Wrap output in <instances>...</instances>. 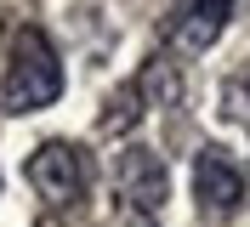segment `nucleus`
I'll use <instances>...</instances> for the list:
<instances>
[{"label":"nucleus","instance_id":"7ed1b4c3","mask_svg":"<svg viewBox=\"0 0 250 227\" xmlns=\"http://www.w3.org/2000/svg\"><path fill=\"white\" fill-rule=\"evenodd\" d=\"M233 17V0H171V17H165V34H171L176 51H210Z\"/></svg>","mask_w":250,"mask_h":227},{"label":"nucleus","instance_id":"0eeeda50","mask_svg":"<svg viewBox=\"0 0 250 227\" xmlns=\"http://www.w3.org/2000/svg\"><path fill=\"white\" fill-rule=\"evenodd\" d=\"M222 120H233L239 131H250V68L222 85Z\"/></svg>","mask_w":250,"mask_h":227},{"label":"nucleus","instance_id":"423d86ee","mask_svg":"<svg viewBox=\"0 0 250 227\" xmlns=\"http://www.w3.org/2000/svg\"><path fill=\"white\" fill-rule=\"evenodd\" d=\"M137 120H142V91H137V85H125L120 97L108 103V114H103V131H108V136H120V131H131Z\"/></svg>","mask_w":250,"mask_h":227},{"label":"nucleus","instance_id":"39448f33","mask_svg":"<svg viewBox=\"0 0 250 227\" xmlns=\"http://www.w3.org/2000/svg\"><path fill=\"white\" fill-rule=\"evenodd\" d=\"M193 199L210 216H233L245 205V170L228 159V148H199V159H193Z\"/></svg>","mask_w":250,"mask_h":227},{"label":"nucleus","instance_id":"6e6552de","mask_svg":"<svg viewBox=\"0 0 250 227\" xmlns=\"http://www.w3.org/2000/svg\"><path fill=\"white\" fill-rule=\"evenodd\" d=\"M137 227H148V222H137Z\"/></svg>","mask_w":250,"mask_h":227},{"label":"nucleus","instance_id":"20e7f679","mask_svg":"<svg viewBox=\"0 0 250 227\" xmlns=\"http://www.w3.org/2000/svg\"><path fill=\"white\" fill-rule=\"evenodd\" d=\"M114 182H120V199L142 216H154L165 205V193H171V170H165V159L154 148H125L120 165H114Z\"/></svg>","mask_w":250,"mask_h":227},{"label":"nucleus","instance_id":"f257e3e1","mask_svg":"<svg viewBox=\"0 0 250 227\" xmlns=\"http://www.w3.org/2000/svg\"><path fill=\"white\" fill-rule=\"evenodd\" d=\"M62 97V62L40 29L12 34V57H6V80H0V108L6 114H34Z\"/></svg>","mask_w":250,"mask_h":227},{"label":"nucleus","instance_id":"f03ea898","mask_svg":"<svg viewBox=\"0 0 250 227\" xmlns=\"http://www.w3.org/2000/svg\"><path fill=\"white\" fill-rule=\"evenodd\" d=\"M29 182H34V193L46 205H74L91 187V159L74 142H40L34 159H29Z\"/></svg>","mask_w":250,"mask_h":227}]
</instances>
